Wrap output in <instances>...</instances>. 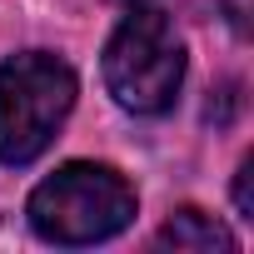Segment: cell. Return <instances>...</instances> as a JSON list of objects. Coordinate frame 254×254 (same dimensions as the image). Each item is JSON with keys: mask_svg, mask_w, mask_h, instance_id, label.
Masks as SVG:
<instances>
[{"mask_svg": "<svg viewBox=\"0 0 254 254\" xmlns=\"http://www.w3.org/2000/svg\"><path fill=\"white\" fill-rule=\"evenodd\" d=\"M30 229L45 244H100L130 229L135 219V185L125 180L115 165L95 160H70L50 180L35 185L30 204Z\"/></svg>", "mask_w": 254, "mask_h": 254, "instance_id": "6da1fadb", "label": "cell"}, {"mask_svg": "<svg viewBox=\"0 0 254 254\" xmlns=\"http://www.w3.org/2000/svg\"><path fill=\"white\" fill-rule=\"evenodd\" d=\"M80 80L50 50H25L0 60V165H35L65 115L75 110Z\"/></svg>", "mask_w": 254, "mask_h": 254, "instance_id": "7a4b0ae2", "label": "cell"}, {"mask_svg": "<svg viewBox=\"0 0 254 254\" xmlns=\"http://www.w3.org/2000/svg\"><path fill=\"white\" fill-rule=\"evenodd\" d=\"M105 85L120 110L165 115L185 85V45L175 35L170 10L130 5L105 45Z\"/></svg>", "mask_w": 254, "mask_h": 254, "instance_id": "3957f363", "label": "cell"}, {"mask_svg": "<svg viewBox=\"0 0 254 254\" xmlns=\"http://www.w3.org/2000/svg\"><path fill=\"white\" fill-rule=\"evenodd\" d=\"M160 244H170V249H180V254H214V249H234V234L219 224V219H209L204 209H180L165 229H160Z\"/></svg>", "mask_w": 254, "mask_h": 254, "instance_id": "277c9868", "label": "cell"}, {"mask_svg": "<svg viewBox=\"0 0 254 254\" xmlns=\"http://www.w3.org/2000/svg\"><path fill=\"white\" fill-rule=\"evenodd\" d=\"M234 204L244 219H254V155H244V165L234 175Z\"/></svg>", "mask_w": 254, "mask_h": 254, "instance_id": "5b68a950", "label": "cell"}]
</instances>
